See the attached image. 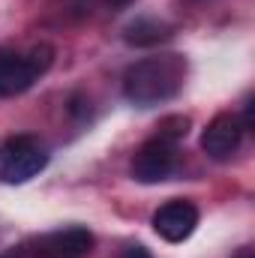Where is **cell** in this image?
Returning a JSON list of instances; mask_svg holds the SVG:
<instances>
[{
	"instance_id": "2",
	"label": "cell",
	"mask_w": 255,
	"mask_h": 258,
	"mask_svg": "<svg viewBox=\"0 0 255 258\" xmlns=\"http://www.w3.org/2000/svg\"><path fill=\"white\" fill-rule=\"evenodd\" d=\"M54 63V48L48 42L33 45L30 51H12L0 45V96H18L30 90Z\"/></svg>"
},
{
	"instance_id": "1",
	"label": "cell",
	"mask_w": 255,
	"mask_h": 258,
	"mask_svg": "<svg viewBox=\"0 0 255 258\" xmlns=\"http://www.w3.org/2000/svg\"><path fill=\"white\" fill-rule=\"evenodd\" d=\"M186 69V57L180 54L144 57L123 72V96L138 108H156L183 90Z\"/></svg>"
},
{
	"instance_id": "10",
	"label": "cell",
	"mask_w": 255,
	"mask_h": 258,
	"mask_svg": "<svg viewBox=\"0 0 255 258\" xmlns=\"http://www.w3.org/2000/svg\"><path fill=\"white\" fill-rule=\"evenodd\" d=\"M234 258H255V252L249 249V246H243V249H240V252H237Z\"/></svg>"
},
{
	"instance_id": "3",
	"label": "cell",
	"mask_w": 255,
	"mask_h": 258,
	"mask_svg": "<svg viewBox=\"0 0 255 258\" xmlns=\"http://www.w3.org/2000/svg\"><path fill=\"white\" fill-rule=\"evenodd\" d=\"M180 141H183V135H177L174 129L156 126V135L147 138L132 156V165H129L132 180H138V183H162L165 177H171L174 168H177Z\"/></svg>"
},
{
	"instance_id": "11",
	"label": "cell",
	"mask_w": 255,
	"mask_h": 258,
	"mask_svg": "<svg viewBox=\"0 0 255 258\" xmlns=\"http://www.w3.org/2000/svg\"><path fill=\"white\" fill-rule=\"evenodd\" d=\"M0 258H18V252H15V249H9V252H3Z\"/></svg>"
},
{
	"instance_id": "4",
	"label": "cell",
	"mask_w": 255,
	"mask_h": 258,
	"mask_svg": "<svg viewBox=\"0 0 255 258\" xmlns=\"http://www.w3.org/2000/svg\"><path fill=\"white\" fill-rule=\"evenodd\" d=\"M51 162L45 141L36 135H12L0 144V183L18 186L39 177Z\"/></svg>"
},
{
	"instance_id": "7",
	"label": "cell",
	"mask_w": 255,
	"mask_h": 258,
	"mask_svg": "<svg viewBox=\"0 0 255 258\" xmlns=\"http://www.w3.org/2000/svg\"><path fill=\"white\" fill-rule=\"evenodd\" d=\"M243 123L237 114H216L204 132H201V150L213 159V162H225L240 150L243 141Z\"/></svg>"
},
{
	"instance_id": "8",
	"label": "cell",
	"mask_w": 255,
	"mask_h": 258,
	"mask_svg": "<svg viewBox=\"0 0 255 258\" xmlns=\"http://www.w3.org/2000/svg\"><path fill=\"white\" fill-rule=\"evenodd\" d=\"M171 33H174V27L168 21H159V18H135V21L126 24L123 39H126V45H132V48H153V45L171 39Z\"/></svg>"
},
{
	"instance_id": "9",
	"label": "cell",
	"mask_w": 255,
	"mask_h": 258,
	"mask_svg": "<svg viewBox=\"0 0 255 258\" xmlns=\"http://www.w3.org/2000/svg\"><path fill=\"white\" fill-rule=\"evenodd\" d=\"M120 258H153V255H150V249H144L141 243H135V246H126L120 252Z\"/></svg>"
},
{
	"instance_id": "6",
	"label": "cell",
	"mask_w": 255,
	"mask_h": 258,
	"mask_svg": "<svg viewBox=\"0 0 255 258\" xmlns=\"http://www.w3.org/2000/svg\"><path fill=\"white\" fill-rule=\"evenodd\" d=\"M198 228V207L186 198H174L153 213V231L165 243H183Z\"/></svg>"
},
{
	"instance_id": "5",
	"label": "cell",
	"mask_w": 255,
	"mask_h": 258,
	"mask_svg": "<svg viewBox=\"0 0 255 258\" xmlns=\"http://www.w3.org/2000/svg\"><path fill=\"white\" fill-rule=\"evenodd\" d=\"M93 231H87L84 225H69L15 246V252L18 258H87L93 252Z\"/></svg>"
}]
</instances>
